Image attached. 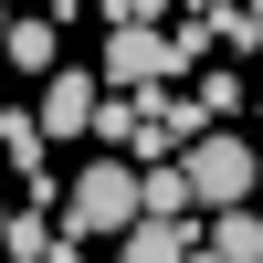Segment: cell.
Instances as JSON below:
<instances>
[{"mask_svg": "<svg viewBox=\"0 0 263 263\" xmlns=\"http://www.w3.org/2000/svg\"><path fill=\"white\" fill-rule=\"evenodd\" d=\"M105 11H116V21H147V11H158V0H105Z\"/></svg>", "mask_w": 263, "mask_h": 263, "instance_id": "12", "label": "cell"}, {"mask_svg": "<svg viewBox=\"0 0 263 263\" xmlns=\"http://www.w3.org/2000/svg\"><path fill=\"white\" fill-rule=\"evenodd\" d=\"M200 11H232V0H190V21H200Z\"/></svg>", "mask_w": 263, "mask_h": 263, "instance_id": "13", "label": "cell"}, {"mask_svg": "<svg viewBox=\"0 0 263 263\" xmlns=\"http://www.w3.org/2000/svg\"><path fill=\"white\" fill-rule=\"evenodd\" d=\"M168 74H179V42L168 32H147V21H116V32H105V84H116V95L168 84Z\"/></svg>", "mask_w": 263, "mask_h": 263, "instance_id": "3", "label": "cell"}, {"mask_svg": "<svg viewBox=\"0 0 263 263\" xmlns=\"http://www.w3.org/2000/svg\"><path fill=\"white\" fill-rule=\"evenodd\" d=\"M190 179H179V158H158V168H137V221H190Z\"/></svg>", "mask_w": 263, "mask_h": 263, "instance_id": "7", "label": "cell"}, {"mask_svg": "<svg viewBox=\"0 0 263 263\" xmlns=\"http://www.w3.org/2000/svg\"><path fill=\"white\" fill-rule=\"evenodd\" d=\"M190 263H221V253H190Z\"/></svg>", "mask_w": 263, "mask_h": 263, "instance_id": "16", "label": "cell"}, {"mask_svg": "<svg viewBox=\"0 0 263 263\" xmlns=\"http://www.w3.org/2000/svg\"><path fill=\"white\" fill-rule=\"evenodd\" d=\"M63 11H74V0H42V21H63Z\"/></svg>", "mask_w": 263, "mask_h": 263, "instance_id": "14", "label": "cell"}, {"mask_svg": "<svg viewBox=\"0 0 263 263\" xmlns=\"http://www.w3.org/2000/svg\"><path fill=\"white\" fill-rule=\"evenodd\" d=\"M190 105H200V116H232V105H242V74H232V63H200V95Z\"/></svg>", "mask_w": 263, "mask_h": 263, "instance_id": "11", "label": "cell"}, {"mask_svg": "<svg viewBox=\"0 0 263 263\" xmlns=\"http://www.w3.org/2000/svg\"><path fill=\"white\" fill-rule=\"evenodd\" d=\"M95 95H105V84L63 63V74L42 84V105H32V116H42V137H84V126H95Z\"/></svg>", "mask_w": 263, "mask_h": 263, "instance_id": "4", "label": "cell"}, {"mask_svg": "<svg viewBox=\"0 0 263 263\" xmlns=\"http://www.w3.org/2000/svg\"><path fill=\"white\" fill-rule=\"evenodd\" d=\"M200 253H221V263H263V211H221V221L200 232Z\"/></svg>", "mask_w": 263, "mask_h": 263, "instance_id": "8", "label": "cell"}, {"mask_svg": "<svg viewBox=\"0 0 263 263\" xmlns=\"http://www.w3.org/2000/svg\"><path fill=\"white\" fill-rule=\"evenodd\" d=\"M200 32H211V63H221V53H253V42H263V11H200Z\"/></svg>", "mask_w": 263, "mask_h": 263, "instance_id": "10", "label": "cell"}, {"mask_svg": "<svg viewBox=\"0 0 263 263\" xmlns=\"http://www.w3.org/2000/svg\"><path fill=\"white\" fill-rule=\"evenodd\" d=\"M0 263H11V253H0Z\"/></svg>", "mask_w": 263, "mask_h": 263, "instance_id": "18", "label": "cell"}, {"mask_svg": "<svg viewBox=\"0 0 263 263\" xmlns=\"http://www.w3.org/2000/svg\"><path fill=\"white\" fill-rule=\"evenodd\" d=\"M0 63H21V74H63V21H11V32H0Z\"/></svg>", "mask_w": 263, "mask_h": 263, "instance_id": "5", "label": "cell"}, {"mask_svg": "<svg viewBox=\"0 0 263 263\" xmlns=\"http://www.w3.org/2000/svg\"><path fill=\"white\" fill-rule=\"evenodd\" d=\"M63 232L95 242V232H137V168L126 158H95L74 190H63Z\"/></svg>", "mask_w": 263, "mask_h": 263, "instance_id": "1", "label": "cell"}, {"mask_svg": "<svg viewBox=\"0 0 263 263\" xmlns=\"http://www.w3.org/2000/svg\"><path fill=\"white\" fill-rule=\"evenodd\" d=\"M42 147H53V137H42V116H0V158H11L21 179H42Z\"/></svg>", "mask_w": 263, "mask_h": 263, "instance_id": "9", "label": "cell"}, {"mask_svg": "<svg viewBox=\"0 0 263 263\" xmlns=\"http://www.w3.org/2000/svg\"><path fill=\"white\" fill-rule=\"evenodd\" d=\"M0 232H11V200H0Z\"/></svg>", "mask_w": 263, "mask_h": 263, "instance_id": "15", "label": "cell"}, {"mask_svg": "<svg viewBox=\"0 0 263 263\" xmlns=\"http://www.w3.org/2000/svg\"><path fill=\"white\" fill-rule=\"evenodd\" d=\"M179 179H190V200H211V211H242V200H253V137H232V126L190 137V147H179Z\"/></svg>", "mask_w": 263, "mask_h": 263, "instance_id": "2", "label": "cell"}, {"mask_svg": "<svg viewBox=\"0 0 263 263\" xmlns=\"http://www.w3.org/2000/svg\"><path fill=\"white\" fill-rule=\"evenodd\" d=\"M190 253H200L190 221H137V232H116V263H190Z\"/></svg>", "mask_w": 263, "mask_h": 263, "instance_id": "6", "label": "cell"}, {"mask_svg": "<svg viewBox=\"0 0 263 263\" xmlns=\"http://www.w3.org/2000/svg\"><path fill=\"white\" fill-rule=\"evenodd\" d=\"M0 32H11V11H0Z\"/></svg>", "mask_w": 263, "mask_h": 263, "instance_id": "17", "label": "cell"}]
</instances>
